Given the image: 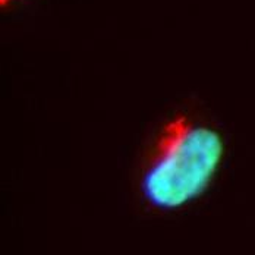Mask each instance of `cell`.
I'll return each instance as SVG.
<instances>
[{"label":"cell","instance_id":"obj_1","mask_svg":"<svg viewBox=\"0 0 255 255\" xmlns=\"http://www.w3.org/2000/svg\"><path fill=\"white\" fill-rule=\"evenodd\" d=\"M228 132L198 97L164 107L145 128L130 166V188L150 214H176L213 189L229 158Z\"/></svg>","mask_w":255,"mask_h":255},{"label":"cell","instance_id":"obj_2","mask_svg":"<svg viewBox=\"0 0 255 255\" xmlns=\"http://www.w3.org/2000/svg\"><path fill=\"white\" fill-rule=\"evenodd\" d=\"M25 0H0V9L1 12H12L15 7H18Z\"/></svg>","mask_w":255,"mask_h":255}]
</instances>
